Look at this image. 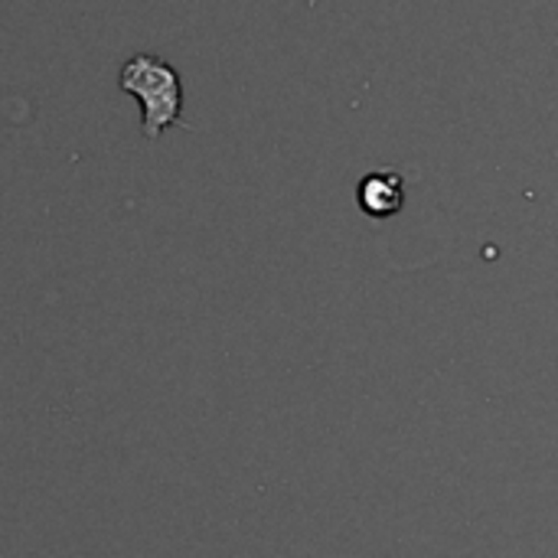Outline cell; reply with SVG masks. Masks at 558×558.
I'll use <instances>...</instances> for the list:
<instances>
[{"label":"cell","mask_w":558,"mask_h":558,"mask_svg":"<svg viewBox=\"0 0 558 558\" xmlns=\"http://www.w3.org/2000/svg\"><path fill=\"white\" fill-rule=\"evenodd\" d=\"M360 209L373 219H389L405 206V180L392 170H379L363 177L360 183Z\"/></svg>","instance_id":"7a4b0ae2"},{"label":"cell","mask_w":558,"mask_h":558,"mask_svg":"<svg viewBox=\"0 0 558 558\" xmlns=\"http://www.w3.org/2000/svg\"><path fill=\"white\" fill-rule=\"evenodd\" d=\"M118 85L141 101L147 141H157L170 124L180 121L183 85H180V75L170 62L147 56V52H137L124 62Z\"/></svg>","instance_id":"6da1fadb"}]
</instances>
